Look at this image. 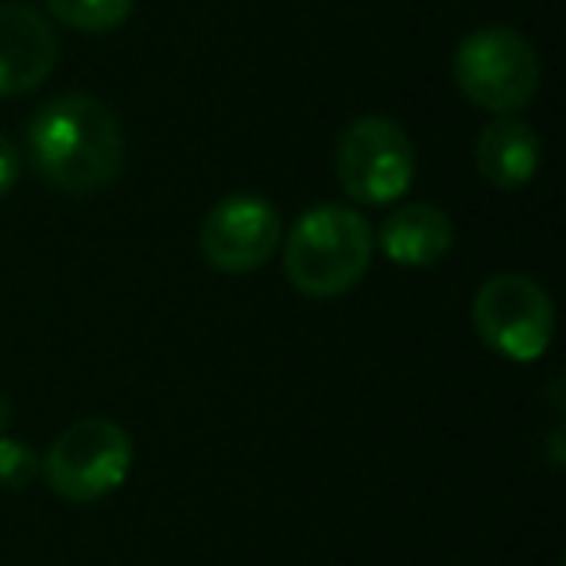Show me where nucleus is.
Wrapping results in <instances>:
<instances>
[{
  "label": "nucleus",
  "mask_w": 566,
  "mask_h": 566,
  "mask_svg": "<svg viewBox=\"0 0 566 566\" xmlns=\"http://www.w3.org/2000/svg\"><path fill=\"white\" fill-rule=\"evenodd\" d=\"M28 159L51 190L97 195L125 171V133L102 97L63 94L28 120Z\"/></svg>",
  "instance_id": "1"
},
{
  "label": "nucleus",
  "mask_w": 566,
  "mask_h": 566,
  "mask_svg": "<svg viewBox=\"0 0 566 566\" xmlns=\"http://www.w3.org/2000/svg\"><path fill=\"white\" fill-rule=\"evenodd\" d=\"M280 244L283 275L307 300H338L354 292L377 252L369 218L338 202L303 210Z\"/></svg>",
  "instance_id": "2"
},
{
  "label": "nucleus",
  "mask_w": 566,
  "mask_h": 566,
  "mask_svg": "<svg viewBox=\"0 0 566 566\" xmlns=\"http://www.w3.org/2000/svg\"><path fill=\"white\" fill-rule=\"evenodd\" d=\"M454 82L470 105L493 117H516L539 94L543 66L535 48L516 28L489 24L458 43Z\"/></svg>",
  "instance_id": "3"
},
{
  "label": "nucleus",
  "mask_w": 566,
  "mask_h": 566,
  "mask_svg": "<svg viewBox=\"0 0 566 566\" xmlns=\"http://www.w3.org/2000/svg\"><path fill=\"white\" fill-rule=\"evenodd\" d=\"M133 434L117 419L90 416L63 427L40 462L51 493L71 504H97L117 493L133 473Z\"/></svg>",
  "instance_id": "4"
},
{
  "label": "nucleus",
  "mask_w": 566,
  "mask_h": 566,
  "mask_svg": "<svg viewBox=\"0 0 566 566\" xmlns=\"http://www.w3.org/2000/svg\"><path fill=\"white\" fill-rule=\"evenodd\" d=\"M473 331L504 361H539L555 334V307L543 283L520 272H496L473 295Z\"/></svg>",
  "instance_id": "5"
},
{
  "label": "nucleus",
  "mask_w": 566,
  "mask_h": 566,
  "mask_svg": "<svg viewBox=\"0 0 566 566\" xmlns=\"http://www.w3.org/2000/svg\"><path fill=\"white\" fill-rule=\"evenodd\" d=\"M334 171L354 202L392 206L416 179V144L400 120L369 113L338 136Z\"/></svg>",
  "instance_id": "6"
},
{
  "label": "nucleus",
  "mask_w": 566,
  "mask_h": 566,
  "mask_svg": "<svg viewBox=\"0 0 566 566\" xmlns=\"http://www.w3.org/2000/svg\"><path fill=\"white\" fill-rule=\"evenodd\" d=\"M283 218L264 195L237 190L210 206L198 229V249L206 264L226 275H249L280 252Z\"/></svg>",
  "instance_id": "7"
},
{
  "label": "nucleus",
  "mask_w": 566,
  "mask_h": 566,
  "mask_svg": "<svg viewBox=\"0 0 566 566\" xmlns=\"http://www.w3.org/2000/svg\"><path fill=\"white\" fill-rule=\"evenodd\" d=\"M59 35L32 4H0V97H24L51 78Z\"/></svg>",
  "instance_id": "8"
},
{
  "label": "nucleus",
  "mask_w": 566,
  "mask_h": 566,
  "mask_svg": "<svg viewBox=\"0 0 566 566\" xmlns=\"http://www.w3.org/2000/svg\"><path fill=\"white\" fill-rule=\"evenodd\" d=\"M392 264L400 268H431L454 249V226L447 210L431 202H408L380 221V233H373Z\"/></svg>",
  "instance_id": "9"
},
{
  "label": "nucleus",
  "mask_w": 566,
  "mask_h": 566,
  "mask_svg": "<svg viewBox=\"0 0 566 566\" xmlns=\"http://www.w3.org/2000/svg\"><path fill=\"white\" fill-rule=\"evenodd\" d=\"M543 159V144L527 120L520 117H496L481 128L473 144V164L481 179L496 190H520L535 179Z\"/></svg>",
  "instance_id": "10"
},
{
  "label": "nucleus",
  "mask_w": 566,
  "mask_h": 566,
  "mask_svg": "<svg viewBox=\"0 0 566 566\" xmlns=\"http://www.w3.org/2000/svg\"><path fill=\"white\" fill-rule=\"evenodd\" d=\"M51 17L82 35H109L133 17L136 0H48Z\"/></svg>",
  "instance_id": "11"
},
{
  "label": "nucleus",
  "mask_w": 566,
  "mask_h": 566,
  "mask_svg": "<svg viewBox=\"0 0 566 566\" xmlns=\"http://www.w3.org/2000/svg\"><path fill=\"white\" fill-rule=\"evenodd\" d=\"M40 478V454L28 442L0 434V485L4 489H24Z\"/></svg>",
  "instance_id": "12"
},
{
  "label": "nucleus",
  "mask_w": 566,
  "mask_h": 566,
  "mask_svg": "<svg viewBox=\"0 0 566 566\" xmlns=\"http://www.w3.org/2000/svg\"><path fill=\"white\" fill-rule=\"evenodd\" d=\"M20 164H24V156H20V148L9 140V136L0 133V198H4L12 187H17V179H20Z\"/></svg>",
  "instance_id": "13"
},
{
  "label": "nucleus",
  "mask_w": 566,
  "mask_h": 566,
  "mask_svg": "<svg viewBox=\"0 0 566 566\" xmlns=\"http://www.w3.org/2000/svg\"><path fill=\"white\" fill-rule=\"evenodd\" d=\"M9 423H12V403L9 396H0V434L9 431Z\"/></svg>",
  "instance_id": "14"
}]
</instances>
